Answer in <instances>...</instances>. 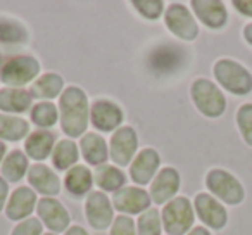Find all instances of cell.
<instances>
[{
	"mask_svg": "<svg viewBox=\"0 0 252 235\" xmlns=\"http://www.w3.org/2000/svg\"><path fill=\"white\" fill-rule=\"evenodd\" d=\"M43 223L38 218H26L21 223L16 225L11 235H42Z\"/></svg>",
	"mask_w": 252,
	"mask_h": 235,
	"instance_id": "d6a6232c",
	"label": "cell"
},
{
	"mask_svg": "<svg viewBox=\"0 0 252 235\" xmlns=\"http://www.w3.org/2000/svg\"><path fill=\"white\" fill-rule=\"evenodd\" d=\"M214 76L224 90L235 95H247L252 90V74L231 59H220L214 64Z\"/></svg>",
	"mask_w": 252,
	"mask_h": 235,
	"instance_id": "3957f363",
	"label": "cell"
},
{
	"mask_svg": "<svg viewBox=\"0 0 252 235\" xmlns=\"http://www.w3.org/2000/svg\"><path fill=\"white\" fill-rule=\"evenodd\" d=\"M206 185L213 192V196H216L218 199L230 206L240 204L245 197L242 183L224 169H211L206 176Z\"/></svg>",
	"mask_w": 252,
	"mask_h": 235,
	"instance_id": "5b68a950",
	"label": "cell"
},
{
	"mask_svg": "<svg viewBox=\"0 0 252 235\" xmlns=\"http://www.w3.org/2000/svg\"><path fill=\"white\" fill-rule=\"evenodd\" d=\"M233 7H237L238 12L252 18V0H235Z\"/></svg>",
	"mask_w": 252,
	"mask_h": 235,
	"instance_id": "e575fe53",
	"label": "cell"
},
{
	"mask_svg": "<svg viewBox=\"0 0 252 235\" xmlns=\"http://www.w3.org/2000/svg\"><path fill=\"white\" fill-rule=\"evenodd\" d=\"M63 92H64V80L57 73L42 74V76L33 81L32 88H30V94L33 97L45 99V101L59 97Z\"/></svg>",
	"mask_w": 252,
	"mask_h": 235,
	"instance_id": "7402d4cb",
	"label": "cell"
},
{
	"mask_svg": "<svg viewBox=\"0 0 252 235\" xmlns=\"http://www.w3.org/2000/svg\"><path fill=\"white\" fill-rule=\"evenodd\" d=\"M32 121L40 128H50L59 121V111L52 102H38L32 107Z\"/></svg>",
	"mask_w": 252,
	"mask_h": 235,
	"instance_id": "83f0119b",
	"label": "cell"
},
{
	"mask_svg": "<svg viewBox=\"0 0 252 235\" xmlns=\"http://www.w3.org/2000/svg\"><path fill=\"white\" fill-rule=\"evenodd\" d=\"M33 95L25 88H0V111L7 114H19L32 107Z\"/></svg>",
	"mask_w": 252,
	"mask_h": 235,
	"instance_id": "44dd1931",
	"label": "cell"
},
{
	"mask_svg": "<svg viewBox=\"0 0 252 235\" xmlns=\"http://www.w3.org/2000/svg\"><path fill=\"white\" fill-rule=\"evenodd\" d=\"M36 194L30 187H19L11 194L7 204H5V216L12 221L26 220L33 209L36 207Z\"/></svg>",
	"mask_w": 252,
	"mask_h": 235,
	"instance_id": "2e32d148",
	"label": "cell"
},
{
	"mask_svg": "<svg viewBox=\"0 0 252 235\" xmlns=\"http://www.w3.org/2000/svg\"><path fill=\"white\" fill-rule=\"evenodd\" d=\"M36 213L40 216V221L45 225L52 234H61L69 228L71 216L69 211L54 197H43L36 204Z\"/></svg>",
	"mask_w": 252,
	"mask_h": 235,
	"instance_id": "8fae6325",
	"label": "cell"
},
{
	"mask_svg": "<svg viewBox=\"0 0 252 235\" xmlns=\"http://www.w3.org/2000/svg\"><path fill=\"white\" fill-rule=\"evenodd\" d=\"M85 214L92 228L95 230H105L114 221V207L109 197L104 192H90L85 202Z\"/></svg>",
	"mask_w": 252,
	"mask_h": 235,
	"instance_id": "30bf717a",
	"label": "cell"
},
{
	"mask_svg": "<svg viewBox=\"0 0 252 235\" xmlns=\"http://www.w3.org/2000/svg\"><path fill=\"white\" fill-rule=\"evenodd\" d=\"M40 73V63L32 56H18L2 66L0 69V81L7 87L16 88L30 83Z\"/></svg>",
	"mask_w": 252,
	"mask_h": 235,
	"instance_id": "8992f818",
	"label": "cell"
},
{
	"mask_svg": "<svg viewBox=\"0 0 252 235\" xmlns=\"http://www.w3.org/2000/svg\"><path fill=\"white\" fill-rule=\"evenodd\" d=\"M7 197H9V183L7 180H4L0 176V211L4 209V206L7 204Z\"/></svg>",
	"mask_w": 252,
	"mask_h": 235,
	"instance_id": "d590c367",
	"label": "cell"
},
{
	"mask_svg": "<svg viewBox=\"0 0 252 235\" xmlns=\"http://www.w3.org/2000/svg\"><path fill=\"white\" fill-rule=\"evenodd\" d=\"M187 235H211V234H209V230H206L204 227H195V228H192Z\"/></svg>",
	"mask_w": 252,
	"mask_h": 235,
	"instance_id": "74e56055",
	"label": "cell"
},
{
	"mask_svg": "<svg viewBox=\"0 0 252 235\" xmlns=\"http://www.w3.org/2000/svg\"><path fill=\"white\" fill-rule=\"evenodd\" d=\"M164 21L168 30L178 38L185 40V42H192L199 35V26H197L195 19H193L192 12L185 7L183 4H171L166 9Z\"/></svg>",
	"mask_w": 252,
	"mask_h": 235,
	"instance_id": "ba28073f",
	"label": "cell"
},
{
	"mask_svg": "<svg viewBox=\"0 0 252 235\" xmlns=\"http://www.w3.org/2000/svg\"><path fill=\"white\" fill-rule=\"evenodd\" d=\"M80 147H81V156H83V159L88 165L92 166L105 165V161L109 158V149L102 135L95 134V132L85 134L80 140Z\"/></svg>",
	"mask_w": 252,
	"mask_h": 235,
	"instance_id": "d6986e66",
	"label": "cell"
},
{
	"mask_svg": "<svg viewBox=\"0 0 252 235\" xmlns=\"http://www.w3.org/2000/svg\"><path fill=\"white\" fill-rule=\"evenodd\" d=\"M192 9L207 28L220 30L228 21V12L220 0H192Z\"/></svg>",
	"mask_w": 252,
	"mask_h": 235,
	"instance_id": "ac0fdd59",
	"label": "cell"
},
{
	"mask_svg": "<svg viewBox=\"0 0 252 235\" xmlns=\"http://www.w3.org/2000/svg\"><path fill=\"white\" fill-rule=\"evenodd\" d=\"M161 156L156 149H144L140 151L130 165V176L137 185H147L158 175Z\"/></svg>",
	"mask_w": 252,
	"mask_h": 235,
	"instance_id": "5bb4252c",
	"label": "cell"
},
{
	"mask_svg": "<svg viewBox=\"0 0 252 235\" xmlns=\"http://www.w3.org/2000/svg\"><path fill=\"white\" fill-rule=\"evenodd\" d=\"M180 189V173L175 168H162L151 183V199L156 204H168Z\"/></svg>",
	"mask_w": 252,
	"mask_h": 235,
	"instance_id": "9a60e30c",
	"label": "cell"
},
{
	"mask_svg": "<svg viewBox=\"0 0 252 235\" xmlns=\"http://www.w3.org/2000/svg\"><path fill=\"white\" fill-rule=\"evenodd\" d=\"M43 235H57V234H52V232H49V234H43Z\"/></svg>",
	"mask_w": 252,
	"mask_h": 235,
	"instance_id": "60d3db41",
	"label": "cell"
},
{
	"mask_svg": "<svg viewBox=\"0 0 252 235\" xmlns=\"http://www.w3.org/2000/svg\"><path fill=\"white\" fill-rule=\"evenodd\" d=\"M244 36H245V40H247L249 45H252V23L244 28Z\"/></svg>",
	"mask_w": 252,
	"mask_h": 235,
	"instance_id": "f35d334b",
	"label": "cell"
},
{
	"mask_svg": "<svg viewBox=\"0 0 252 235\" xmlns=\"http://www.w3.org/2000/svg\"><path fill=\"white\" fill-rule=\"evenodd\" d=\"M190 95L195 107L207 118H220L226 109L224 95L213 81L199 78L190 87Z\"/></svg>",
	"mask_w": 252,
	"mask_h": 235,
	"instance_id": "7a4b0ae2",
	"label": "cell"
},
{
	"mask_svg": "<svg viewBox=\"0 0 252 235\" xmlns=\"http://www.w3.org/2000/svg\"><path fill=\"white\" fill-rule=\"evenodd\" d=\"M123 118L125 114L121 107L111 101L100 99L90 105V121L98 132H116L121 128Z\"/></svg>",
	"mask_w": 252,
	"mask_h": 235,
	"instance_id": "7c38bea8",
	"label": "cell"
},
{
	"mask_svg": "<svg viewBox=\"0 0 252 235\" xmlns=\"http://www.w3.org/2000/svg\"><path fill=\"white\" fill-rule=\"evenodd\" d=\"M94 182L98 189L105 190V192H118L126 183V176L118 166L102 165L97 166V169H95Z\"/></svg>",
	"mask_w": 252,
	"mask_h": 235,
	"instance_id": "d4e9b609",
	"label": "cell"
},
{
	"mask_svg": "<svg viewBox=\"0 0 252 235\" xmlns=\"http://www.w3.org/2000/svg\"><path fill=\"white\" fill-rule=\"evenodd\" d=\"M162 232V220L161 213L156 207H151L145 213L138 216L137 221V234L138 235H161Z\"/></svg>",
	"mask_w": 252,
	"mask_h": 235,
	"instance_id": "f1b7e54d",
	"label": "cell"
},
{
	"mask_svg": "<svg viewBox=\"0 0 252 235\" xmlns=\"http://www.w3.org/2000/svg\"><path fill=\"white\" fill-rule=\"evenodd\" d=\"M138 147L137 132L131 127H121L112 134L109 142V156L118 166H128L135 159Z\"/></svg>",
	"mask_w": 252,
	"mask_h": 235,
	"instance_id": "52a82bcc",
	"label": "cell"
},
{
	"mask_svg": "<svg viewBox=\"0 0 252 235\" xmlns=\"http://www.w3.org/2000/svg\"><path fill=\"white\" fill-rule=\"evenodd\" d=\"M78 158H80V149L71 138L59 140L52 151L54 166L57 169H61V171H66V169H71L73 166H76Z\"/></svg>",
	"mask_w": 252,
	"mask_h": 235,
	"instance_id": "4316f807",
	"label": "cell"
},
{
	"mask_svg": "<svg viewBox=\"0 0 252 235\" xmlns=\"http://www.w3.org/2000/svg\"><path fill=\"white\" fill-rule=\"evenodd\" d=\"M151 194L138 187H123L114 192L111 202L121 214H140L151 209Z\"/></svg>",
	"mask_w": 252,
	"mask_h": 235,
	"instance_id": "9c48e42d",
	"label": "cell"
},
{
	"mask_svg": "<svg viewBox=\"0 0 252 235\" xmlns=\"http://www.w3.org/2000/svg\"><path fill=\"white\" fill-rule=\"evenodd\" d=\"M28 40V32L25 26L16 21H0V42L21 43Z\"/></svg>",
	"mask_w": 252,
	"mask_h": 235,
	"instance_id": "f546056e",
	"label": "cell"
},
{
	"mask_svg": "<svg viewBox=\"0 0 252 235\" xmlns=\"http://www.w3.org/2000/svg\"><path fill=\"white\" fill-rule=\"evenodd\" d=\"M5 151H7V147H5V144L2 140H0V165L4 163V156H5Z\"/></svg>",
	"mask_w": 252,
	"mask_h": 235,
	"instance_id": "ab89813d",
	"label": "cell"
},
{
	"mask_svg": "<svg viewBox=\"0 0 252 235\" xmlns=\"http://www.w3.org/2000/svg\"><path fill=\"white\" fill-rule=\"evenodd\" d=\"M111 235H137L135 221L126 214L116 216L111 225Z\"/></svg>",
	"mask_w": 252,
	"mask_h": 235,
	"instance_id": "836d02e7",
	"label": "cell"
},
{
	"mask_svg": "<svg viewBox=\"0 0 252 235\" xmlns=\"http://www.w3.org/2000/svg\"><path fill=\"white\" fill-rule=\"evenodd\" d=\"M0 59H2V54H0Z\"/></svg>",
	"mask_w": 252,
	"mask_h": 235,
	"instance_id": "b9f144b4",
	"label": "cell"
},
{
	"mask_svg": "<svg viewBox=\"0 0 252 235\" xmlns=\"http://www.w3.org/2000/svg\"><path fill=\"white\" fill-rule=\"evenodd\" d=\"M237 125L244 140L252 147V104H244L237 111Z\"/></svg>",
	"mask_w": 252,
	"mask_h": 235,
	"instance_id": "4dcf8cb0",
	"label": "cell"
},
{
	"mask_svg": "<svg viewBox=\"0 0 252 235\" xmlns=\"http://www.w3.org/2000/svg\"><path fill=\"white\" fill-rule=\"evenodd\" d=\"M54 144H56V134L47 130L33 132L26 138V144H25L26 156L35 159V161H43L49 156H52V151L56 147Z\"/></svg>",
	"mask_w": 252,
	"mask_h": 235,
	"instance_id": "ffe728a7",
	"label": "cell"
},
{
	"mask_svg": "<svg viewBox=\"0 0 252 235\" xmlns=\"http://www.w3.org/2000/svg\"><path fill=\"white\" fill-rule=\"evenodd\" d=\"M133 7L147 19H158L164 12V2L161 0H135Z\"/></svg>",
	"mask_w": 252,
	"mask_h": 235,
	"instance_id": "1f68e13d",
	"label": "cell"
},
{
	"mask_svg": "<svg viewBox=\"0 0 252 235\" xmlns=\"http://www.w3.org/2000/svg\"><path fill=\"white\" fill-rule=\"evenodd\" d=\"M162 227L168 235H185L192 230L193 225V207L187 197H175L164 204L161 213Z\"/></svg>",
	"mask_w": 252,
	"mask_h": 235,
	"instance_id": "277c9868",
	"label": "cell"
},
{
	"mask_svg": "<svg viewBox=\"0 0 252 235\" xmlns=\"http://www.w3.org/2000/svg\"><path fill=\"white\" fill-rule=\"evenodd\" d=\"M28 183L32 189L36 192L43 194L47 197H54L61 192V180L49 166L36 163V165L30 166L28 169Z\"/></svg>",
	"mask_w": 252,
	"mask_h": 235,
	"instance_id": "e0dca14e",
	"label": "cell"
},
{
	"mask_svg": "<svg viewBox=\"0 0 252 235\" xmlns=\"http://www.w3.org/2000/svg\"><path fill=\"white\" fill-rule=\"evenodd\" d=\"M64 183H66V189L69 194H73V196H76V197L85 196V194H88L92 189L94 173H92L87 166L76 165L71 169H67Z\"/></svg>",
	"mask_w": 252,
	"mask_h": 235,
	"instance_id": "603a6c76",
	"label": "cell"
},
{
	"mask_svg": "<svg viewBox=\"0 0 252 235\" xmlns=\"http://www.w3.org/2000/svg\"><path fill=\"white\" fill-rule=\"evenodd\" d=\"M28 168V156L21 151H12L7 154L4 163L0 165V176L7 182H19L26 175Z\"/></svg>",
	"mask_w": 252,
	"mask_h": 235,
	"instance_id": "484cf974",
	"label": "cell"
},
{
	"mask_svg": "<svg viewBox=\"0 0 252 235\" xmlns=\"http://www.w3.org/2000/svg\"><path fill=\"white\" fill-rule=\"evenodd\" d=\"M193 207H195L197 214L213 230H221L228 221V213L221 202H218L213 196L209 194H197L195 201H193Z\"/></svg>",
	"mask_w": 252,
	"mask_h": 235,
	"instance_id": "4fadbf2b",
	"label": "cell"
},
{
	"mask_svg": "<svg viewBox=\"0 0 252 235\" xmlns=\"http://www.w3.org/2000/svg\"><path fill=\"white\" fill-rule=\"evenodd\" d=\"M64 235H88V232L85 230L83 227H78V225H74V227H69L66 230V234Z\"/></svg>",
	"mask_w": 252,
	"mask_h": 235,
	"instance_id": "8d00e7d4",
	"label": "cell"
},
{
	"mask_svg": "<svg viewBox=\"0 0 252 235\" xmlns=\"http://www.w3.org/2000/svg\"><path fill=\"white\" fill-rule=\"evenodd\" d=\"M90 120L88 97L81 88L67 87L59 99V121L63 132L71 138L83 137Z\"/></svg>",
	"mask_w": 252,
	"mask_h": 235,
	"instance_id": "6da1fadb",
	"label": "cell"
},
{
	"mask_svg": "<svg viewBox=\"0 0 252 235\" xmlns=\"http://www.w3.org/2000/svg\"><path fill=\"white\" fill-rule=\"evenodd\" d=\"M30 123L14 114H0V140L19 142L28 138Z\"/></svg>",
	"mask_w": 252,
	"mask_h": 235,
	"instance_id": "cb8c5ba5",
	"label": "cell"
}]
</instances>
